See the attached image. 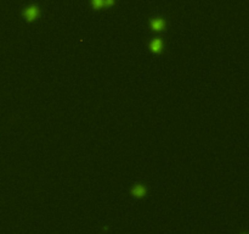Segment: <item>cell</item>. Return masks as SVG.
Here are the masks:
<instances>
[{
  "mask_svg": "<svg viewBox=\"0 0 249 234\" xmlns=\"http://www.w3.org/2000/svg\"><path fill=\"white\" fill-rule=\"evenodd\" d=\"M36 15H38V7H36V6H31V7H28V9L25 11V16H26L28 20L35 18Z\"/></svg>",
  "mask_w": 249,
  "mask_h": 234,
  "instance_id": "obj_1",
  "label": "cell"
},
{
  "mask_svg": "<svg viewBox=\"0 0 249 234\" xmlns=\"http://www.w3.org/2000/svg\"><path fill=\"white\" fill-rule=\"evenodd\" d=\"M151 25H152L153 30H156V31H159V30H162V28L164 27V22H163V20H160V18H156V20H153Z\"/></svg>",
  "mask_w": 249,
  "mask_h": 234,
  "instance_id": "obj_2",
  "label": "cell"
},
{
  "mask_svg": "<svg viewBox=\"0 0 249 234\" xmlns=\"http://www.w3.org/2000/svg\"><path fill=\"white\" fill-rule=\"evenodd\" d=\"M151 48L153 51H159L162 49V42L159 39H155L152 43H151Z\"/></svg>",
  "mask_w": 249,
  "mask_h": 234,
  "instance_id": "obj_3",
  "label": "cell"
},
{
  "mask_svg": "<svg viewBox=\"0 0 249 234\" xmlns=\"http://www.w3.org/2000/svg\"><path fill=\"white\" fill-rule=\"evenodd\" d=\"M132 192H134V194H135L136 196H141V195H144V194H145V189H144L142 187H136V188H135Z\"/></svg>",
  "mask_w": 249,
  "mask_h": 234,
  "instance_id": "obj_4",
  "label": "cell"
},
{
  "mask_svg": "<svg viewBox=\"0 0 249 234\" xmlns=\"http://www.w3.org/2000/svg\"><path fill=\"white\" fill-rule=\"evenodd\" d=\"M93 5L95 7H101L103 5V0H93Z\"/></svg>",
  "mask_w": 249,
  "mask_h": 234,
  "instance_id": "obj_5",
  "label": "cell"
},
{
  "mask_svg": "<svg viewBox=\"0 0 249 234\" xmlns=\"http://www.w3.org/2000/svg\"><path fill=\"white\" fill-rule=\"evenodd\" d=\"M113 1H114V0H103V5L109 6V5H112V4H113Z\"/></svg>",
  "mask_w": 249,
  "mask_h": 234,
  "instance_id": "obj_6",
  "label": "cell"
}]
</instances>
